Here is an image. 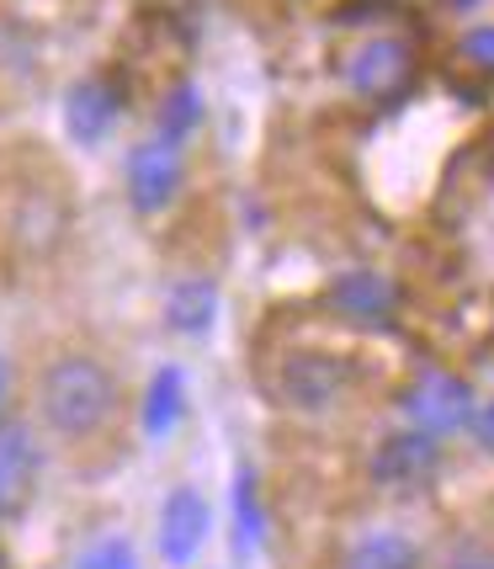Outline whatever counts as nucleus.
I'll return each mask as SVG.
<instances>
[{
	"label": "nucleus",
	"mask_w": 494,
	"mask_h": 569,
	"mask_svg": "<svg viewBox=\"0 0 494 569\" xmlns=\"http://www.w3.org/2000/svg\"><path fill=\"white\" fill-rule=\"evenodd\" d=\"M123 410V383L97 351H53L38 372V426L53 442H97Z\"/></svg>",
	"instance_id": "obj_1"
},
{
	"label": "nucleus",
	"mask_w": 494,
	"mask_h": 569,
	"mask_svg": "<svg viewBox=\"0 0 494 569\" xmlns=\"http://www.w3.org/2000/svg\"><path fill=\"white\" fill-rule=\"evenodd\" d=\"M272 389L293 416H330L351 395V362L324 347H298L276 362Z\"/></svg>",
	"instance_id": "obj_2"
},
{
	"label": "nucleus",
	"mask_w": 494,
	"mask_h": 569,
	"mask_svg": "<svg viewBox=\"0 0 494 569\" xmlns=\"http://www.w3.org/2000/svg\"><path fill=\"white\" fill-rule=\"evenodd\" d=\"M181 176H186V166H181V144L160 139V133L139 139L123 160V187H128L133 213H139V219L165 213V208L181 198Z\"/></svg>",
	"instance_id": "obj_3"
},
{
	"label": "nucleus",
	"mask_w": 494,
	"mask_h": 569,
	"mask_svg": "<svg viewBox=\"0 0 494 569\" xmlns=\"http://www.w3.org/2000/svg\"><path fill=\"white\" fill-rule=\"evenodd\" d=\"M399 410L410 416V426H421L431 437H446V431L468 426L478 405H473V389L457 372H421V378L404 389Z\"/></svg>",
	"instance_id": "obj_4"
},
{
	"label": "nucleus",
	"mask_w": 494,
	"mask_h": 569,
	"mask_svg": "<svg viewBox=\"0 0 494 569\" xmlns=\"http://www.w3.org/2000/svg\"><path fill=\"white\" fill-rule=\"evenodd\" d=\"M410 74H415L410 49H404L399 38H389V32L362 38V43L346 53V86L356 91V97H367V101H389L394 91L410 86Z\"/></svg>",
	"instance_id": "obj_5"
},
{
	"label": "nucleus",
	"mask_w": 494,
	"mask_h": 569,
	"mask_svg": "<svg viewBox=\"0 0 494 569\" xmlns=\"http://www.w3.org/2000/svg\"><path fill=\"white\" fill-rule=\"evenodd\" d=\"M208 527H213L208 496L192 490V485H175L165 496V506H160V559L171 569L198 565L202 543H208Z\"/></svg>",
	"instance_id": "obj_6"
},
{
	"label": "nucleus",
	"mask_w": 494,
	"mask_h": 569,
	"mask_svg": "<svg viewBox=\"0 0 494 569\" xmlns=\"http://www.w3.org/2000/svg\"><path fill=\"white\" fill-rule=\"evenodd\" d=\"M442 463V442L421 431V426H404L394 437H383L377 452H372V479L383 490H410V485H425Z\"/></svg>",
	"instance_id": "obj_7"
},
{
	"label": "nucleus",
	"mask_w": 494,
	"mask_h": 569,
	"mask_svg": "<svg viewBox=\"0 0 494 569\" xmlns=\"http://www.w3.org/2000/svg\"><path fill=\"white\" fill-rule=\"evenodd\" d=\"M118 118H123V91L107 74H85V80L70 86V97H64V128H70V139L80 149H97L118 128Z\"/></svg>",
	"instance_id": "obj_8"
},
{
	"label": "nucleus",
	"mask_w": 494,
	"mask_h": 569,
	"mask_svg": "<svg viewBox=\"0 0 494 569\" xmlns=\"http://www.w3.org/2000/svg\"><path fill=\"white\" fill-rule=\"evenodd\" d=\"M330 303H335V315H346L351 325H394L399 288H394V277L362 267V272H341L330 282Z\"/></svg>",
	"instance_id": "obj_9"
},
{
	"label": "nucleus",
	"mask_w": 494,
	"mask_h": 569,
	"mask_svg": "<svg viewBox=\"0 0 494 569\" xmlns=\"http://www.w3.org/2000/svg\"><path fill=\"white\" fill-rule=\"evenodd\" d=\"M219 320V288L208 277H175L165 288V325L181 341H202Z\"/></svg>",
	"instance_id": "obj_10"
},
{
	"label": "nucleus",
	"mask_w": 494,
	"mask_h": 569,
	"mask_svg": "<svg viewBox=\"0 0 494 569\" xmlns=\"http://www.w3.org/2000/svg\"><path fill=\"white\" fill-rule=\"evenodd\" d=\"M181 416H186V378H181V368H160L144 389V437H154V442L171 437Z\"/></svg>",
	"instance_id": "obj_11"
},
{
	"label": "nucleus",
	"mask_w": 494,
	"mask_h": 569,
	"mask_svg": "<svg viewBox=\"0 0 494 569\" xmlns=\"http://www.w3.org/2000/svg\"><path fill=\"white\" fill-rule=\"evenodd\" d=\"M0 473L27 496V485L38 479V442H32V426L0 416Z\"/></svg>",
	"instance_id": "obj_12"
},
{
	"label": "nucleus",
	"mask_w": 494,
	"mask_h": 569,
	"mask_svg": "<svg viewBox=\"0 0 494 569\" xmlns=\"http://www.w3.org/2000/svg\"><path fill=\"white\" fill-rule=\"evenodd\" d=\"M346 569H421V553L399 532H367L362 543L351 548Z\"/></svg>",
	"instance_id": "obj_13"
},
{
	"label": "nucleus",
	"mask_w": 494,
	"mask_h": 569,
	"mask_svg": "<svg viewBox=\"0 0 494 569\" xmlns=\"http://www.w3.org/2000/svg\"><path fill=\"white\" fill-rule=\"evenodd\" d=\"M202 123V97H198V86H175L171 97L160 101V139H171V144H186L192 133H198Z\"/></svg>",
	"instance_id": "obj_14"
},
{
	"label": "nucleus",
	"mask_w": 494,
	"mask_h": 569,
	"mask_svg": "<svg viewBox=\"0 0 494 569\" xmlns=\"http://www.w3.org/2000/svg\"><path fill=\"white\" fill-rule=\"evenodd\" d=\"M234 543L240 553H255L261 548V506H255V473H240V496H234Z\"/></svg>",
	"instance_id": "obj_15"
},
{
	"label": "nucleus",
	"mask_w": 494,
	"mask_h": 569,
	"mask_svg": "<svg viewBox=\"0 0 494 569\" xmlns=\"http://www.w3.org/2000/svg\"><path fill=\"white\" fill-rule=\"evenodd\" d=\"M74 569H139V559H133V543H128V538H97V543L74 559Z\"/></svg>",
	"instance_id": "obj_16"
},
{
	"label": "nucleus",
	"mask_w": 494,
	"mask_h": 569,
	"mask_svg": "<svg viewBox=\"0 0 494 569\" xmlns=\"http://www.w3.org/2000/svg\"><path fill=\"white\" fill-rule=\"evenodd\" d=\"M463 59H473V64L494 70V27H473L468 38H463Z\"/></svg>",
	"instance_id": "obj_17"
},
{
	"label": "nucleus",
	"mask_w": 494,
	"mask_h": 569,
	"mask_svg": "<svg viewBox=\"0 0 494 569\" xmlns=\"http://www.w3.org/2000/svg\"><path fill=\"white\" fill-rule=\"evenodd\" d=\"M468 431H473V442L484 447V452H494V399H490V405H478V410H473Z\"/></svg>",
	"instance_id": "obj_18"
},
{
	"label": "nucleus",
	"mask_w": 494,
	"mask_h": 569,
	"mask_svg": "<svg viewBox=\"0 0 494 569\" xmlns=\"http://www.w3.org/2000/svg\"><path fill=\"white\" fill-rule=\"evenodd\" d=\"M446 569H494V548H457Z\"/></svg>",
	"instance_id": "obj_19"
},
{
	"label": "nucleus",
	"mask_w": 494,
	"mask_h": 569,
	"mask_svg": "<svg viewBox=\"0 0 494 569\" xmlns=\"http://www.w3.org/2000/svg\"><path fill=\"white\" fill-rule=\"evenodd\" d=\"M17 500H22V490H17V485H11V479L0 473V521H6L11 511H17Z\"/></svg>",
	"instance_id": "obj_20"
},
{
	"label": "nucleus",
	"mask_w": 494,
	"mask_h": 569,
	"mask_svg": "<svg viewBox=\"0 0 494 569\" xmlns=\"http://www.w3.org/2000/svg\"><path fill=\"white\" fill-rule=\"evenodd\" d=\"M6 399H11V362H6V351H0V416H6Z\"/></svg>",
	"instance_id": "obj_21"
},
{
	"label": "nucleus",
	"mask_w": 494,
	"mask_h": 569,
	"mask_svg": "<svg viewBox=\"0 0 494 569\" xmlns=\"http://www.w3.org/2000/svg\"><path fill=\"white\" fill-rule=\"evenodd\" d=\"M446 6H452V11H473L478 0H446Z\"/></svg>",
	"instance_id": "obj_22"
},
{
	"label": "nucleus",
	"mask_w": 494,
	"mask_h": 569,
	"mask_svg": "<svg viewBox=\"0 0 494 569\" xmlns=\"http://www.w3.org/2000/svg\"><path fill=\"white\" fill-rule=\"evenodd\" d=\"M0 569H11V559H6V553H0Z\"/></svg>",
	"instance_id": "obj_23"
}]
</instances>
